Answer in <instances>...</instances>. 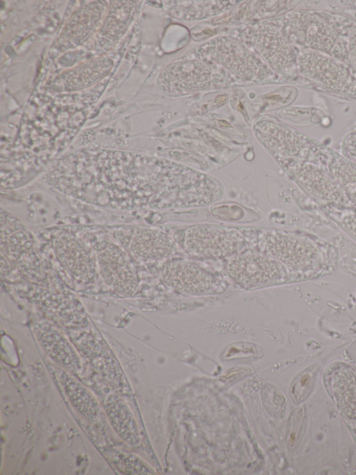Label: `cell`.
Here are the masks:
<instances>
[{"instance_id":"obj_1","label":"cell","mask_w":356,"mask_h":475,"mask_svg":"<svg viewBox=\"0 0 356 475\" xmlns=\"http://www.w3.org/2000/svg\"><path fill=\"white\" fill-rule=\"evenodd\" d=\"M174 240L188 255L201 259L229 258L245 247L241 233L233 228L195 225L177 232Z\"/></svg>"},{"instance_id":"obj_2","label":"cell","mask_w":356,"mask_h":475,"mask_svg":"<svg viewBox=\"0 0 356 475\" xmlns=\"http://www.w3.org/2000/svg\"><path fill=\"white\" fill-rule=\"evenodd\" d=\"M281 31L289 42L329 56L341 38L323 17L303 10L286 15L282 20Z\"/></svg>"},{"instance_id":"obj_3","label":"cell","mask_w":356,"mask_h":475,"mask_svg":"<svg viewBox=\"0 0 356 475\" xmlns=\"http://www.w3.org/2000/svg\"><path fill=\"white\" fill-rule=\"evenodd\" d=\"M261 253L297 270L310 269L319 258L316 247L308 240L284 231L266 230L260 233Z\"/></svg>"},{"instance_id":"obj_4","label":"cell","mask_w":356,"mask_h":475,"mask_svg":"<svg viewBox=\"0 0 356 475\" xmlns=\"http://www.w3.org/2000/svg\"><path fill=\"white\" fill-rule=\"evenodd\" d=\"M297 69L305 78L330 91L356 95V83L344 64L332 56L305 49L299 54Z\"/></svg>"},{"instance_id":"obj_5","label":"cell","mask_w":356,"mask_h":475,"mask_svg":"<svg viewBox=\"0 0 356 475\" xmlns=\"http://www.w3.org/2000/svg\"><path fill=\"white\" fill-rule=\"evenodd\" d=\"M92 247L104 282L120 295H134L138 288V279L123 249L108 239L97 240Z\"/></svg>"},{"instance_id":"obj_6","label":"cell","mask_w":356,"mask_h":475,"mask_svg":"<svg viewBox=\"0 0 356 475\" xmlns=\"http://www.w3.org/2000/svg\"><path fill=\"white\" fill-rule=\"evenodd\" d=\"M204 61L218 64L236 75L248 79L266 76L269 70L242 44L228 37H218L199 49Z\"/></svg>"},{"instance_id":"obj_7","label":"cell","mask_w":356,"mask_h":475,"mask_svg":"<svg viewBox=\"0 0 356 475\" xmlns=\"http://www.w3.org/2000/svg\"><path fill=\"white\" fill-rule=\"evenodd\" d=\"M289 173L314 200L334 207L349 206L350 203L327 169L305 159L284 161Z\"/></svg>"},{"instance_id":"obj_8","label":"cell","mask_w":356,"mask_h":475,"mask_svg":"<svg viewBox=\"0 0 356 475\" xmlns=\"http://www.w3.org/2000/svg\"><path fill=\"white\" fill-rule=\"evenodd\" d=\"M245 33V38L273 70L283 76L295 75L296 56L281 30L270 24L261 23L248 27Z\"/></svg>"},{"instance_id":"obj_9","label":"cell","mask_w":356,"mask_h":475,"mask_svg":"<svg viewBox=\"0 0 356 475\" xmlns=\"http://www.w3.org/2000/svg\"><path fill=\"white\" fill-rule=\"evenodd\" d=\"M152 267L165 284L184 295L206 294L216 285L215 277L209 272L190 261L170 258Z\"/></svg>"},{"instance_id":"obj_10","label":"cell","mask_w":356,"mask_h":475,"mask_svg":"<svg viewBox=\"0 0 356 475\" xmlns=\"http://www.w3.org/2000/svg\"><path fill=\"white\" fill-rule=\"evenodd\" d=\"M254 132L258 139L281 162L302 159L308 153L306 137L277 120L260 118L254 125Z\"/></svg>"},{"instance_id":"obj_11","label":"cell","mask_w":356,"mask_h":475,"mask_svg":"<svg viewBox=\"0 0 356 475\" xmlns=\"http://www.w3.org/2000/svg\"><path fill=\"white\" fill-rule=\"evenodd\" d=\"M52 247L60 265L74 278L85 283L95 280L98 268L95 252L79 238L60 232L53 238Z\"/></svg>"},{"instance_id":"obj_12","label":"cell","mask_w":356,"mask_h":475,"mask_svg":"<svg viewBox=\"0 0 356 475\" xmlns=\"http://www.w3.org/2000/svg\"><path fill=\"white\" fill-rule=\"evenodd\" d=\"M1 248L26 273L42 277L41 266L33 238L17 220L1 213Z\"/></svg>"},{"instance_id":"obj_13","label":"cell","mask_w":356,"mask_h":475,"mask_svg":"<svg viewBox=\"0 0 356 475\" xmlns=\"http://www.w3.org/2000/svg\"><path fill=\"white\" fill-rule=\"evenodd\" d=\"M225 270L235 282L245 286L268 283L284 277L282 264L262 253H239L227 260Z\"/></svg>"},{"instance_id":"obj_14","label":"cell","mask_w":356,"mask_h":475,"mask_svg":"<svg viewBox=\"0 0 356 475\" xmlns=\"http://www.w3.org/2000/svg\"><path fill=\"white\" fill-rule=\"evenodd\" d=\"M36 338L47 356L70 373L81 369V359L72 343L49 320L42 319L33 326Z\"/></svg>"},{"instance_id":"obj_15","label":"cell","mask_w":356,"mask_h":475,"mask_svg":"<svg viewBox=\"0 0 356 475\" xmlns=\"http://www.w3.org/2000/svg\"><path fill=\"white\" fill-rule=\"evenodd\" d=\"M129 249L139 260L158 262L172 258L177 251V244L159 228L137 227L131 234Z\"/></svg>"},{"instance_id":"obj_16","label":"cell","mask_w":356,"mask_h":475,"mask_svg":"<svg viewBox=\"0 0 356 475\" xmlns=\"http://www.w3.org/2000/svg\"><path fill=\"white\" fill-rule=\"evenodd\" d=\"M161 77L168 88L178 91L200 90L209 85L211 70L201 61L185 59L169 65Z\"/></svg>"},{"instance_id":"obj_17","label":"cell","mask_w":356,"mask_h":475,"mask_svg":"<svg viewBox=\"0 0 356 475\" xmlns=\"http://www.w3.org/2000/svg\"><path fill=\"white\" fill-rule=\"evenodd\" d=\"M72 338L79 351L87 357L107 383L116 389H122L124 385L122 373L105 346L88 333L78 337L73 336Z\"/></svg>"},{"instance_id":"obj_18","label":"cell","mask_w":356,"mask_h":475,"mask_svg":"<svg viewBox=\"0 0 356 475\" xmlns=\"http://www.w3.org/2000/svg\"><path fill=\"white\" fill-rule=\"evenodd\" d=\"M327 387L347 416H356V373L350 366L337 363L327 371Z\"/></svg>"},{"instance_id":"obj_19","label":"cell","mask_w":356,"mask_h":475,"mask_svg":"<svg viewBox=\"0 0 356 475\" xmlns=\"http://www.w3.org/2000/svg\"><path fill=\"white\" fill-rule=\"evenodd\" d=\"M56 378L74 408L88 421L95 422L99 417V405L93 395L72 373L56 369Z\"/></svg>"},{"instance_id":"obj_20","label":"cell","mask_w":356,"mask_h":475,"mask_svg":"<svg viewBox=\"0 0 356 475\" xmlns=\"http://www.w3.org/2000/svg\"><path fill=\"white\" fill-rule=\"evenodd\" d=\"M103 406L114 430L129 444L138 442V431L134 417L126 403L116 393L111 392L103 399Z\"/></svg>"},{"instance_id":"obj_21","label":"cell","mask_w":356,"mask_h":475,"mask_svg":"<svg viewBox=\"0 0 356 475\" xmlns=\"http://www.w3.org/2000/svg\"><path fill=\"white\" fill-rule=\"evenodd\" d=\"M327 171L338 183L348 201L356 206V166L343 157L333 154Z\"/></svg>"},{"instance_id":"obj_22","label":"cell","mask_w":356,"mask_h":475,"mask_svg":"<svg viewBox=\"0 0 356 475\" xmlns=\"http://www.w3.org/2000/svg\"><path fill=\"white\" fill-rule=\"evenodd\" d=\"M113 462L122 472L126 474H140L143 473L140 468L143 466L140 465V460L132 454L120 453L115 455Z\"/></svg>"},{"instance_id":"obj_23","label":"cell","mask_w":356,"mask_h":475,"mask_svg":"<svg viewBox=\"0 0 356 475\" xmlns=\"http://www.w3.org/2000/svg\"><path fill=\"white\" fill-rule=\"evenodd\" d=\"M347 42L350 64L356 72V26L350 31Z\"/></svg>"},{"instance_id":"obj_24","label":"cell","mask_w":356,"mask_h":475,"mask_svg":"<svg viewBox=\"0 0 356 475\" xmlns=\"http://www.w3.org/2000/svg\"><path fill=\"white\" fill-rule=\"evenodd\" d=\"M343 224L346 229L356 237V215L353 214L346 217Z\"/></svg>"},{"instance_id":"obj_25","label":"cell","mask_w":356,"mask_h":475,"mask_svg":"<svg viewBox=\"0 0 356 475\" xmlns=\"http://www.w3.org/2000/svg\"><path fill=\"white\" fill-rule=\"evenodd\" d=\"M348 153L356 159V134L350 136L346 142Z\"/></svg>"}]
</instances>
